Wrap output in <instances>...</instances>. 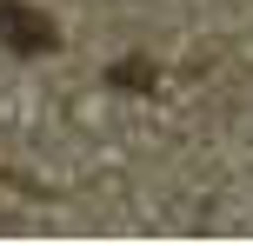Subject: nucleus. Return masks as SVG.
Wrapping results in <instances>:
<instances>
[{"label": "nucleus", "instance_id": "2", "mask_svg": "<svg viewBox=\"0 0 253 246\" xmlns=\"http://www.w3.org/2000/svg\"><path fill=\"white\" fill-rule=\"evenodd\" d=\"M107 87H126V93H147V87H153V67H147V60H120V67H107Z\"/></svg>", "mask_w": 253, "mask_h": 246}, {"label": "nucleus", "instance_id": "1", "mask_svg": "<svg viewBox=\"0 0 253 246\" xmlns=\"http://www.w3.org/2000/svg\"><path fill=\"white\" fill-rule=\"evenodd\" d=\"M0 40H7L13 53H53L60 47V27L40 7H27V0H0Z\"/></svg>", "mask_w": 253, "mask_h": 246}]
</instances>
